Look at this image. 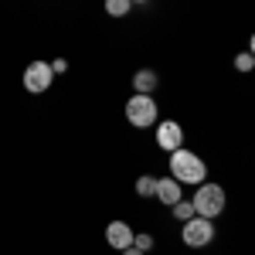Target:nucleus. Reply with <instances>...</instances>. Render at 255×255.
<instances>
[{"mask_svg":"<svg viewBox=\"0 0 255 255\" xmlns=\"http://www.w3.org/2000/svg\"><path fill=\"white\" fill-rule=\"evenodd\" d=\"M133 249L150 252V249H153V235H146V232H143V235H133Z\"/></svg>","mask_w":255,"mask_h":255,"instance_id":"nucleus-14","label":"nucleus"},{"mask_svg":"<svg viewBox=\"0 0 255 255\" xmlns=\"http://www.w3.org/2000/svg\"><path fill=\"white\" fill-rule=\"evenodd\" d=\"M51 82H55V72H51V65H48V61H31V65L24 68V89H27L31 96L48 92V89H51Z\"/></svg>","mask_w":255,"mask_h":255,"instance_id":"nucleus-5","label":"nucleus"},{"mask_svg":"<svg viewBox=\"0 0 255 255\" xmlns=\"http://www.w3.org/2000/svg\"><path fill=\"white\" fill-rule=\"evenodd\" d=\"M48 65H51V72H55V75H58V72H65V68H68V61H48Z\"/></svg>","mask_w":255,"mask_h":255,"instance_id":"nucleus-15","label":"nucleus"},{"mask_svg":"<svg viewBox=\"0 0 255 255\" xmlns=\"http://www.w3.org/2000/svg\"><path fill=\"white\" fill-rule=\"evenodd\" d=\"M129 3H146V0H129Z\"/></svg>","mask_w":255,"mask_h":255,"instance_id":"nucleus-17","label":"nucleus"},{"mask_svg":"<svg viewBox=\"0 0 255 255\" xmlns=\"http://www.w3.org/2000/svg\"><path fill=\"white\" fill-rule=\"evenodd\" d=\"M235 68H238V72H252V68H255V55H252V51L235 55Z\"/></svg>","mask_w":255,"mask_h":255,"instance_id":"nucleus-13","label":"nucleus"},{"mask_svg":"<svg viewBox=\"0 0 255 255\" xmlns=\"http://www.w3.org/2000/svg\"><path fill=\"white\" fill-rule=\"evenodd\" d=\"M133 228L126 225V221H109L106 225V242H109V249H116V252H123V249H129L133 245Z\"/></svg>","mask_w":255,"mask_h":255,"instance_id":"nucleus-7","label":"nucleus"},{"mask_svg":"<svg viewBox=\"0 0 255 255\" xmlns=\"http://www.w3.org/2000/svg\"><path fill=\"white\" fill-rule=\"evenodd\" d=\"M157 85H160V79L153 68H139L136 75H133V92H139V96H153Z\"/></svg>","mask_w":255,"mask_h":255,"instance_id":"nucleus-9","label":"nucleus"},{"mask_svg":"<svg viewBox=\"0 0 255 255\" xmlns=\"http://www.w3.org/2000/svg\"><path fill=\"white\" fill-rule=\"evenodd\" d=\"M119 255H146V252H139V249H133V245H129V249H123Z\"/></svg>","mask_w":255,"mask_h":255,"instance_id":"nucleus-16","label":"nucleus"},{"mask_svg":"<svg viewBox=\"0 0 255 255\" xmlns=\"http://www.w3.org/2000/svg\"><path fill=\"white\" fill-rule=\"evenodd\" d=\"M225 187L221 184H197V191H194V197H191V204H194V215H201V218H211L215 221L221 211H225Z\"/></svg>","mask_w":255,"mask_h":255,"instance_id":"nucleus-3","label":"nucleus"},{"mask_svg":"<svg viewBox=\"0 0 255 255\" xmlns=\"http://www.w3.org/2000/svg\"><path fill=\"white\" fill-rule=\"evenodd\" d=\"M129 10H133L129 0H106V14H109V17H126Z\"/></svg>","mask_w":255,"mask_h":255,"instance_id":"nucleus-12","label":"nucleus"},{"mask_svg":"<svg viewBox=\"0 0 255 255\" xmlns=\"http://www.w3.org/2000/svg\"><path fill=\"white\" fill-rule=\"evenodd\" d=\"M157 119H160V109H157V102H153V96L133 92V96L126 99V123L129 126L150 129V126H157Z\"/></svg>","mask_w":255,"mask_h":255,"instance_id":"nucleus-2","label":"nucleus"},{"mask_svg":"<svg viewBox=\"0 0 255 255\" xmlns=\"http://www.w3.org/2000/svg\"><path fill=\"white\" fill-rule=\"evenodd\" d=\"M153 191H157V177L153 174H139L136 177V194L139 197H153Z\"/></svg>","mask_w":255,"mask_h":255,"instance_id":"nucleus-10","label":"nucleus"},{"mask_svg":"<svg viewBox=\"0 0 255 255\" xmlns=\"http://www.w3.org/2000/svg\"><path fill=\"white\" fill-rule=\"evenodd\" d=\"M184 245L187 249H204V245H211L215 242V221L211 218H201L194 215L191 221H184Z\"/></svg>","mask_w":255,"mask_h":255,"instance_id":"nucleus-4","label":"nucleus"},{"mask_svg":"<svg viewBox=\"0 0 255 255\" xmlns=\"http://www.w3.org/2000/svg\"><path fill=\"white\" fill-rule=\"evenodd\" d=\"M153 197H157L160 204H167V208H174L177 201L184 197V184H177L174 177H157V191H153Z\"/></svg>","mask_w":255,"mask_h":255,"instance_id":"nucleus-8","label":"nucleus"},{"mask_svg":"<svg viewBox=\"0 0 255 255\" xmlns=\"http://www.w3.org/2000/svg\"><path fill=\"white\" fill-rule=\"evenodd\" d=\"M170 215H174L177 221H180V225H184V221H191V218H194V204H191V201H184V197H180V201H177L174 208H170Z\"/></svg>","mask_w":255,"mask_h":255,"instance_id":"nucleus-11","label":"nucleus"},{"mask_svg":"<svg viewBox=\"0 0 255 255\" xmlns=\"http://www.w3.org/2000/svg\"><path fill=\"white\" fill-rule=\"evenodd\" d=\"M153 133H157V146L163 153H174V150L184 146V129H180V123H174V119H157Z\"/></svg>","mask_w":255,"mask_h":255,"instance_id":"nucleus-6","label":"nucleus"},{"mask_svg":"<svg viewBox=\"0 0 255 255\" xmlns=\"http://www.w3.org/2000/svg\"><path fill=\"white\" fill-rule=\"evenodd\" d=\"M170 177L177 184H204L208 180V163L197 157L194 150L180 146L170 153Z\"/></svg>","mask_w":255,"mask_h":255,"instance_id":"nucleus-1","label":"nucleus"}]
</instances>
